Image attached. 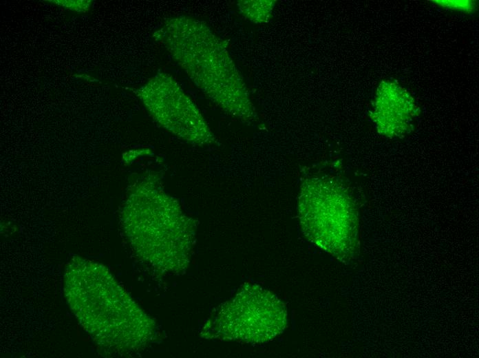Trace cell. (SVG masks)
<instances>
[{
    "label": "cell",
    "mask_w": 479,
    "mask_h": 358,
    "mask_svg": "<svg viewBox=\"0 0 479 358\" xmlns=\"http://www.w3.org/2000/svg\"><path fill=\"white\" fill-rule=\"evenodd\" d=\"M298 217L303 234L318 248L342 262L357 255V211L342 185L326 178L305 179L300 186Z\"/></svg>",
    "instance_id": "277c9868"
},
{
    "label": "cell",
    "mask_w": 479,
    "mask_h": 358,
    "mask_svg": "<svg viewBox=\"0 0 479 358\" xmlns=\"http://www.w3.org/2000/svg\"><path fill=\"white\" fill-rule=\"evenodd\" d=\"M63 291L80 324L103 350L125 355L152 339L153 321L103 264L73 257L65 266Z\"/></svg>",
    "instance_id": "6da1fadb"
},
{
    "label": "cell",
    "mask_w": 479,
    "mask_h": 358,
    "mask_svg": "<svg viewBox=\"0 0 479 358\" xmlns=\"http://www.w3.org/2000/svg\"><path fill=\"white\" fill-rule=\"evenodd\" d=\"M419 108L410 94L397 83L382 81L377 87L370 118L380 134L401 137L411 131Z\"/></svg>",
    "instance_id": "52a82bcc"
},
{
    "label": "cell",
    "mask_w": 479,
    "mask_h": 358,
    "mask_svg": "<svg viewBox=\"0 0 479 358\" xmlns=\"http://www.w3.org/2000/svg\"><path fill=\"white\" fill-rule=\"evenodd\" d=\"M138 94L153 118L175 136L200 147L215 142L199 109L171 75H156Z\"/></svg>",
    "instance_id": "8992f818"
},
{
    "label": "cell",
    "mask_w": 479,
    "mask_h": 358,
    "mask_svg": "<svg viewBox=\"0 0 479 358\" xmlns=\"http://www.w3.org/2000/svg\"><path fill=\"white\" fill-rule=\"evenodd\" d=\"M287 317L285 304L275 294L246 284L220 306L209 322L208 333L222 339L266 343L283 333Z\"/></svg>",
    "instance_id": "5b68a950"
},
{
    "label": "cell",
    "mask_w": 479,
    "mask_h": 358,
    "mask_svg": "<svg viewBox=\"0 0 479 358\" xmlns=\"http://www.w3.org/2000/svg\"><path fill=\"white\" fill-rule=\"evenodd\" d=\"M153 37L221 109L245 122L257 119L248 90L224 41L204 22L187 16L171 17Z\"/></svg>",
    "instance_id": "7a4b0ae2"
},
{
    "label": "cell",
    "mask_w": 479,
    "mask_h": 358,
    "mask_svg": "<svg viewBox=\"0 0 479 358\" xmlns=\"http://www.w3.org/2000/svg\"><path fill=\"white\" fill-rule=\"evenodd\" d=\"M275 2L273 0L239 1L237 6L246 18L255 23H262L269 20Z\"/></svg>",
    "instance_id": "ba28073f"
},
{
    "label": "cell",
    "mask_w": 479,
    "mask_h": 358,
    "mask_svg": "<svg viewBox=\"0 0 479 358\" xmlns=\"http://www.w3.org/2000/svg\"><path fill=\"white\" fill-rule=\"evenodd\" d=\"M442 7L462 10L467 12H472L474 9V3L470 1H435Z\"/></svg>",
    "instance_id": "9c48e42d"
},
{
    "label": "cell",
    "mask_w": 479,
    "mask_h": 358,
    "mask_svg": "<svg viewBox=\"0 0 479 358\" xmlns=\"http://www.w3.org/2000/svg\"><path fill=\"white\" fill-rule=\"evenodd\" d=\"M122 222L129 242L143 260L168 271L189 262L194 224L178 201L153 184L141 182L126 200Z\"/></svg>",
    "instance_id": "3957f363"
}]
</instances>
